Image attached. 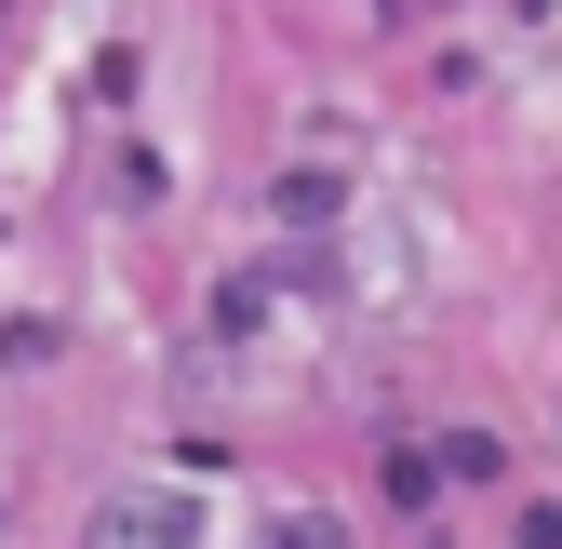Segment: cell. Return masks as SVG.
<instances>
[{
    "label": "cell",
    "instance_id": "3957f363",
    "mask_svg": "<svg viewBox=\"0 0 562 549\" xmlns=\"http://www.w3.org/2000/svg\"><path fill=\"white\" fill-rule=\"evenodd\" d=\"M94 536H188V509H175V496H108Z\"/></svg>",
    "mask_w": 562,
    "mask_h": 549
},
{
    "label": "cell",
    "instance_id": "7a4b0ae2",
    "mask_svg": "<svg viewBox=\"0 0 562 549\" xmlns=\"http://www.w3.org/2000/svg\"><path fill=\"white\" fill-rule=\"evenodd\" d=\"M375 496H389V509H429V496H442V456L389 442V456H375Z\"/></svg>",
    "mask_w": 562,
    "mask_h": 549
},
{
    "label": "cell",
    "instance_id": "5b68a950",
    "mask_svg": "<svg viewBox=\"0 0 562 549\" xmlns=\"http://www.w3.org/2000/svg\"><path fill=\"white\" fill-rule=\"evenodd\" d=\"M402 14H442V0H402Z\"/></svg>",
    "mask_w": 562,
    "mask_h": 549
},
{
    "label": "cell",
    "instance_id": "6da1fadb",
    "mask_svg": "<svg viewBox=\"0 0 562 549\" xmlns=\"http://www.w3.org/2000/svg\"><path fill=\"white\" fill-rule=\"evenodd\" d=\"M268 215H281V228H335V175H322V161H295V175L268 188Z\"/></svg>",
    "mask_w": 562,
    "mask_h": 549
},
{
    "label": "cell",
    "instance_id": "277c9868",
    "mask_svg": "<svg viewBox=\"0 0 562 549\" xmlns=\"http://www.w3.org/2000/svg\"><path fill=\"white\" fill-rule=\"evenodd\" d=\"M442 483H509V442H496V429H456V442H442Z\"/></svg>",
    "mask_w": 562,
    "mask_h": 549
}]
</instances>
